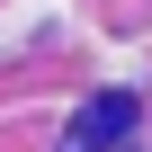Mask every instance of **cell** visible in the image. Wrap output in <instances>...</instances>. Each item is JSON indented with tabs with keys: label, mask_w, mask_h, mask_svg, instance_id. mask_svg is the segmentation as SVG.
I'll use <instances>...</instances> for the list:
<instances>
[{
	"label": "cell",
	"mask_w": 152,
	"mask_h": 152,
	"mask_svg": "<svg viewBox=\"0 0 152 152\" xmlns=\"http://www.w3.org/2000/svg\"><path fill=\"white\" fill-rule=\"evenodd\" d=\"M125 134H134V99L125 90H99L81 116H72V152H116Z\"/></svg>",
	"instance_id": "1"
}]
</instances>
